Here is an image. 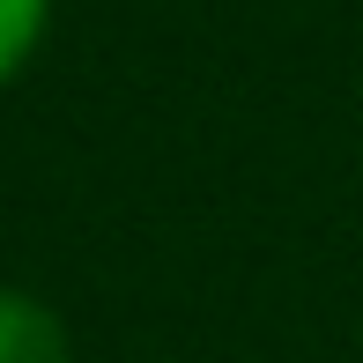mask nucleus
Here are the masks:
<instances>
[{"label": "nucleus", "instance_id": "nucleus-2", "mask_svg": "<svg viewBox=\"0 0 363 363\" xmlns=\"http://www.w3.org/2000/svg\"><path fill=\"white\" fill-rule=\"evenodd\" d=\"M45 15H52V0H0V82H15L23 60L38 52Z\"/></svg>", "mask_w": 363, "mask_h": 363}, {"label": "nucleus", "instance_id": "nucleus-1", "mask_svg": "<svg viewBox=\"0 0 363 363\" xmlns=\"http://www.w3.org/2000/svg\"><path fill=\"white\" fill-rule=\"evenodd\" d=\"M0 363H67V326L45 296L0 289Z\"/></svg>", "mask_w": 363, "mask_h": 363}]
</instances>
